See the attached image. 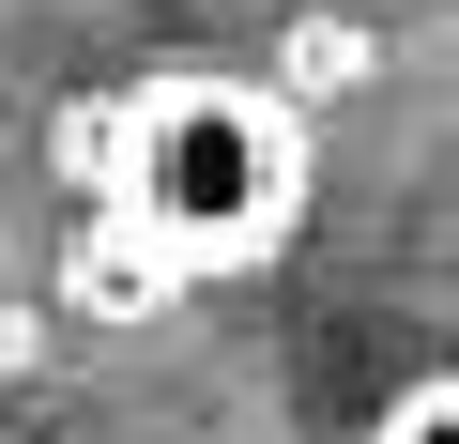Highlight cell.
<instances>
[{"label": "cell", "instance_id": "cell-1", "mask_svg": "<svg viewBox=\"0 0 459 444\" xmlns=\"http://www.w3.org/2000/svg\"><path fill=\"white\" fill-rule=\"evenodd\" d=\"M123 246L153 276H261L291 231H307V108L276 77H230V62H169L108 108V153H92Z\"/></svg>", "mask_w": 459, "mask_h": 444}, {"label": "cell", "instance_id": "cell-2", "mask_svg": "<svg viewBox=\"0 0 459 444\" xmlns=\"http://www.w3.org/2000/svg\"><path fill=\"white\" fill-rule=\"evenodd\" d=\"M368 444H459V368H429V383H398Z\"/></svg>", "mask_w": 459, "mask_h": 444}, {"label": "cell", "instance_id": "cell-3", "mask_svg": "<svg viewBox=\"0 0 459 444\" xmlns=\"http://www.w3.org/2000/svg\"><path fill=\"white\" fill-rule=\"evenodd\" d=\"M444 261H459V231H444Z\"/></svg>", "mask_w": 459, "mask_h": 444}]
</instances>
